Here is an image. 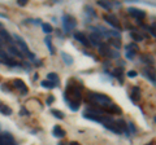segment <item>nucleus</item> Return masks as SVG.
<instances>
[{
	"label": "nucleus",
	"mask_w": 156,
	"mask_h": 145,
	"mask_svg": "<svg viewBox=\"0 0 156 145\" xmlns=\"http://www.w3.org/2000/svg\"><path fill=\"white\" fill-rule=\"evenodd\" d=\"M41 86L43 87V88L53 89V88H56V87H57L58 84H56V83H53V82H50V80H42V82H41Z\"/></svg>",
	"instance_id": "5701e85b"
},
{
	"label": "nucleus",
	"mask_w": 156,
	"mask_h": 145,
	"mask_svg": "<svg viewBox=\"0 0 156 145\" xmlns=\"http://www.w3.org/2000/svg\"><path fill=\"white\" fill-rule=\"evenodd\" d=\"M99 53H100L101 56H109L111 57L112 49L109 48V44H107V43H100V46H99Z\"/></svg>",
	"instance_id": "ddd939ff"
},
{
	"label": "nucleus",
	"mask_w": 156,
	"mask_h": 145,
	"mask_svg": "<svg viewBox=\"0 0 156 145\" xmlns=\"http://www.w3.org/2000/svg\"><path fill=\"white\" fill-rule=\"evenodd\" d=\"M47 80L53 82V83H56V84H58V82H60L57 74H55V72H50V74H47Z\"/></svg>",
	"instance_id": "393cba45"
},
{
	"label": "nucleus",
	"mask_w": 156,
	"mask_h": 145,
	"mask_svg": "<svg viewBox=\"0 0 156 145\" xmlns=\"http://www.w3.org/2000/svg\"><path fill=\"white\" fill-rule=\"evenodd\" d=\"M104 112H105L107 114H108V113H109V114H121V109H120L116 104L112 103V104L108 106V108L104 110Z\"/></svg>",
	"instance_id": "dca6fc26"
},
{
	"label": "nucleus",
	"mask_w": 156,
	"mask_h": 145,
	"mask_svg": "<svg viewBox=\"0 0 156 145\" xmlns=\"http://www.w3.org/2000/svg\"><path fill=\"white\" fill-rule=\"evenodd\" d=\"M104 18V21L108 23V25H111L112 27H115L116 30H121V26H120V22L119 20H117V17L115 16V14H105V16L103 17Z\"/></svg>",
	"instance_id": "6e6552de"
},
{
	"label": "nucleus",
	"mask_w": 156,
	"mask_h": 145,
	"mask_svg": "<svg viewBox=\"0 0 156 145\" xmlns=\"http://www.w3.org/2000/svg\"><path fill=\"white\" fill-rule=\"evenodd\" d=\"M142 74H143V76H146V78H147L152 84H156V70L154 69V67H151V66L143 67V69H142Z\"/></svg>",
	"instance_id": "20e7f679"
},
{
	"label": "nucleus",
	"mask_w": 156,
	"mask_h": 145,
	"mask_svg": "<svg viewBox=\"0 0 156 145\" xmlns=\"http://www.w3.org/2000/svg\"><path fill=\"white\" fill-rule=\"evenodd\" d=\"M18 5H21V7H25L26 5V4H27V2H26V0H18Z\"/></svg>",
	"instance_id": "473e14b6"
},
{
	"label": "nucleus",
	"mask_w": 156,
	"mask_h": 145,
	"mask_svg": "<svg viewBox=\"0 0 156 145\" xmlns=\"http://www.w3.org/2000/svg\"><path fill=\"white\" fill-rule=\"evenodd\" d=\"M130 38L133 40H135V42H142V35H140V34H136L135 31H133V32H130Z\"/></svg>",
	"instance_id": "bb28decb"
},
{
	"label": "nucleus",
	"mask_w": 156,
	"mask_h": 145,
	"mask_svg": "<svg viewBox=\"0 0 156 145\" xmlns=\"http://www.w3.org/2000/svg\"><path fill=\"white\" fill-rule=\"evenodd\" d=\"M87 101L92 105H96L99 109L105 110L112 104V100L105 96L104 93H98V92H89L87 93Z\"/></svg>",
	"instance_id": "f03ea898"
},
{
	"label": "nucleus",
	"mask_w": 156,
	"mask_h": 145,
	"mask_svg": "<svg viewBox=\"0 0 156 145\" xmlns=\"http://www.w3.org/2000/svg\"><path fill=\"white\" fill-rule=\"evenodd\" d=\"M61 57H62V60H64V62H65L68 66L73 65V62H74V59H73L70 55H68L66 52H61Z\"/></svg>",
	"instance_id": "4be33fe9"
},
{
	"label": "nucleus",
	"mask_w": 156,
	"mask_h": 145,
	"mask_svg": "<svg viewBox=\"0 0 156 145\" xmlns=\"http://www.w3.org/2000/svg\"><path fill=\"white\" fill-rule=\"evenodd\" d=\"M128 127H129V128H130V130H131V131H133V132H135V131H136L133 123H128Z\"/></svg>",
	"instance_id": "c9c22d12"
},
{
	"label": "nucleus",
	"mask_w": 156,
	"mask_h": 145,
	"mask_svg": "<svg viewBox=\"0 0 156 145\" xmlns=\"http://www.w3.org/2000/svg\"><path fill=\"white\" fill-rule=\"evenodd\" d=\"M122 67H116V69L113 70V71H112V74H113V76H116V78L117 79H119V82H120V83H122V82H124V75H122Z\"/></svg>",
	"instance_id": "a211bd4d"
},
{
	"label": "nucleus",
	"mask_w": 156,
	"mask_h": 145,
	"mask_svg": "<svg viewBox=\"0 0 156 145\" xmlns=\"http://www.w3.org/2000/svg\"><path fill=\"white\" fill-rule=\"evenodd\" d=\"M0 145H16V141L11 133L0 135Z\"/></svg>",
	"instance_id": "9b49d317"
},
{
	"label": "nucleus",
	"mask_w": 156,
	"mask_h": 145,
	"mask_svg": "<svg viewBox=\"0 0 156 145\" xmlns=\"http://www.w3.org/2000/svg\"><path fill=\"white\" fill-rule=\"evenodd\" d=\"M83 88V84L81 82H77L76 79H70L66 83L65 89V101L68 103V106L70 108L72 112H77L80 109V103L82 99L81 91Z\"/></svg>",
	"instance_id": "f257e3e1"
},
{
	"label": "nucleus",
	"mask_w": 156,
	"mask_h": 145,
	"mask_svg": "<svg viewBox=\"0 0 156 145\" xmlns=\"http://www.w3.org/2000/svg\"><path fill=\"white\" fill-rule=\"evenodd\" d=\"M13 38H14V40H16V42H17V46H18L20 48H21V51H22L23 53H25V55H27V56H29V57H30V59H31V60H34V55H33V53H31L30 51H29V48H27V46H26V43H25V40H23V39H22V38H20L18 35H14Z\"/></svg>",
	"instance_id": "39448f33"
},
{
	"label": "nucleus",
	"mask_w": 156,
	"mask_h": 145,
	"mask_svg": "<svg viewBox=\"0 0 156 145\" xmlns=\"http://www.w3.org/2000/svg\"><path fill=\"white\" fill-rule=\"evenodd\" d=\"M51 114H53V117H56L58 119H64L65 118V115L62 112H60V110H56V109H52L51 110Z\"/></svg>",
	"instance_id": "a878e982"
},
{
	"label": "nucleus",
	"mask_w": 156,
	"mask_h": 145,
	"mask_svg": "<svg viewBox=\"0 0 156 145\" xmlns=\"http://www.w3.org/2000/svg\"><path fill=\"white\" fill-rule=\"evenodd\" d=\"M154 119H155V122H156V117H155V118H154Z\"/></svg>",
	"instance_id": "a19ab883"
},
{
	"label": "nucleus",
	"mask_w": 156,
	"mask_h": 145,
	"mask_svg": "<svg viewBox=\"0 0 156 145\" xmlns=\"http://www.w3.org/2000/svg\"><path fill=\"white\" fill-rule=\"evenodd\" d=\"M129 14L131 17H134V18H136L138 21H140V20H143V18L146 17V12L143 11V9H138V8H129Z\"/></svg>",
	"instance_id": "1a4fd4ad"
},
{
	"label": "nucleus",
	"mask_w": 156,
	"mask_h": 145,
	"mask_svg": "<svg viewBox=\"0 0 156 145\" xmlns=\"http://www.w3.org/2000/svg\"><path fill=\"white\" fill-rule=\"evenodd\" d=\"M2 89H3V91H11V88H9L8 86H3V87H2Z\"/></svg>",
	"instance_id": "e433bc0d"
},
{
	"label": "nucleus",
	"mask_w": 156,
	"mask_h": 145,
	"mask_svg": "<svg viewBox=\"0 0 156 145\" xmlns=\"http://www.w3.org/2000/svg\"><path fill=\"white\" fill-rule=\"evenodd\" d=\"M98 5L99 7H103L104 9H107V11H111V8H112V5L109 3H105V2H98Z\"/></svg>",
	"instance_id": "c85d7f7f"
},
{
	"label": "nucleus",
	"mask_w": 156,
	"mask_h": 145,
	"mask_svg": "<svg viewBox=\"0 0 156 145\" xmlns=\"http://www.w3.org/2000/svg\"><path fill=\"white\" fill-rule=\"evenodd\" d=\"M138 51H139L138 46L134 44V43H130L129 46H126V53H125V57H126L128 60H133L134 57H135V55L138 53Z\"/></svg>",
	"instance_id": "423d86ee"
},
{
	"label": "nucleus",
	"mask_w": 156,
	"mask_h": 145,
	"mask_svg": "<svg viewBox=\"0 0 156 145\" xmlns=\"http://www.w3.org/2000/svg\"><path fill=\"white\" fill-rule=\"evenodd\" d=\"M0 113H2L3 115H11L12 114V109L9 108L8 105H5L4 103L0 101Z\"/></svg>",
	"instance_id": "412c9836"
},
{
	"label": "nucleus",
	"mask_w": 156,
	"mask_h": 145,
	"mask_svg": "<svg viewBox=\"0 0 156 145\" xmlns=\"http://www.w3.org/2000/svg\"><path fill=\"white\" fill-rule=\"evenodd\" d=\"M0 46H2V40H0Z\"/></svg>",
	"instance_id": "ea45409f"
},
{
	"label": "nucleus",
	"mask_w": 156,
	"mask_h": 145,
	"mask_svg": "<svg viewBox=\"0 0 156 145\" xmlns=\"http://www.w3.org/2000/svg\"><path fill=\"white\" fill-rule=\"evenodd\" d=\"M58 145H64V144H62V143H60V144H58Z\"/></svg>",
	"instance_id": "58836bf2"
},
{
	"label": "nucleus",
	"mask_w": 156,
	"mask_h": 145,
	"mask_svg": "<svg viewBox=\"0 0 156 145\" xmlns=\"http://www.w3.org/2000/svg\"><path fill=\"white\" fill-rule=\"evenodd\" d=\"M62 26H64V31L68 34L73 29L77 26V21L73 16H69V14H64L62 16Z\"/></svg>",
	"instance_id": "7ed1b4c3"
},
{
	"label": "nucleus",
	"mask_w": 156,
	"mask_h": 145,
	"mask_svg": "<svg viewBox=\"0 0 156 145\" xmlns=\"http://www.w3.org/2000/svg\"><path fill=\"white\" fill-rule=\"evenodd\" d=\"M101 40V36L99 35V34H96V32H92L89 35V42H90V44L91 46H98L99 47L100 46V42Z\"/></svg>",
	"instance_id": "f8f14e48"
},
{
	"label": "nucleus",
	"mask_w": 156,
	"mask_h": 145,
	"mask_svg": "<svg viewBox=\"0 0 156 145\" xmlns=\"http://www.w3.org/2000/svg\"><path fill=\"white\" fill-rule=\"evenodd\" d=\"M44 43H46V46H47V48H48V51H50L51 55H55V48H53V46H52V39H51L50 35L46 36Z\"/></svg>",
	"instance_id": "b1692460"
},
{
	"label": "nucleus",
	"mask_w": 156,
	"mask_h": 145,
	"mask_svg": "<svg viewBox=\"0 0 156 145\" xmlns=\"http://www.w3.org/2000/svg\"><path fill=\"white\" fill-rule=\"evenodd\" d=\"M42 29L46 34H51L53 31V29H52V26L50 25V23H42Z\"/></svg>",
	"instance_id": "cd10ccee"
},
{
	"label": "nucleus",
	"mask_w": 156,
	"mask_h": 145,
	"mask_svg": "<svg viewBox=\"0 0 156 145\" xmlns=\"http://www.w3.org/2000/svg\"><path fill=\"white\" fill-rule=\"evenodd\" d=\"M8 51L11 52V55H13V56H16V57H18V59H23V55H22V52L18 49L17 47H14V46H9V48H8Z\"/></svg>",
	"instance_id": "aec40b11"
},
{
	"label": "nucleus",
	"mask_w": 156,
	"mask_h": 145,
	"mask_svg": "<svg viewBox=\"0 0 156 145\" xmlns=\"http://www.w3.org/2000/svg\"><path fill=\"white\" fill-rule=\"evenodd\" d=\"M0 59H2V60H3L4 62H5L7 65H9V66H14V65H17V62H14V61L11 59V57H9V56L7 55V53L4 52V51H2V49H0Z\"/></svg>",
	"instance_id": "4468645a"
},
{
	"label": "nucleus",
	"mask_w": 156,
	"mask_h": 145,
	"mask_svg": "<svg viewBox=\"0 0 156 145\" xmlns=\"http://www.w3.org/2000/svg\"><path fill=\"white\" fill-rule=\"evenodd\" d=\"M140 99V89L138 87H133V89H131V95H130V100L133 101V103H136Z\"/></svg>",
	"instance_id": "2eb2a0df"
},
{
	"label": "nucleus",
	"mask_w": 156,
	"mask_h": 145,
	"mask_svg": "<svg viewBox=\"0 0 156 145\" xmlns=\"http://www.w3.org/2000/svg\"><path fill=\"white\" fill-rule=\"evenodd\" d=\"M53 100H55V97H53V96H50V97L47 99V105H51L53 103Z\"/></svg>",
	"instance_id": "72a5a7b5"
},
{
	"label": "nucleus",
	"mask_w": 156,
	"mask_h": 145,
	"mask_svg": "<svg viewBox=\"0 0 156 145\" xmlns=\"http://www.w3.org/2000/svg\"><path fill=\"white\" fill-rule=\"evenodd\" d=\"M52 133H53V136H55V137H58V139H62V137H64L65 135H66L65 131L60 127V126H55V127H53Z\"/></svg>",
	"instance_id": "f3484780"
},
{
	"label": "nucleus",
	"mask_w": 156,
	"mask_h": 145,
	"mask_svg": "<svg viewBox=\"0 0 156 145\" xmlns=\"http://www.w3.org/2000/svg\"><path fill=\"white\" fill-rule=\"evenodd\" d=\"M73 36H74V39L78 42V43H81L82 46H85V47H90V42H89V38L86 36V34L85 32H82V31H76L74 34H73Z\"/></svg>",
	"instance_id": "0eeeda50"
},
{
	"label": "nucleus",
	"mask_w": 156,
	"mask_h": 145,
	"mask_svg": "<svg viewBox=\"0 0 156 145\" xmlns=\"http://www.w3.org/2000/svg\"><path fill=\"white\" fill-rule=\"evenodd\" d=\"M148 30H150V32H151V35L156 38V22H155V23H152V25H151V26L148 27Z\"/></svg>",
	"instance_id": "c756f323"
},
{
	"label": "nucleus",
	"mask_w": 156,
	"mask_h": 145,
	"mask_svg": "<svg viewBox=\"0 0 156 145\" xmlns=\"http://www.w3.org/2000/svg\"><path fill=\"white\" fill-rule=\"evenodd\" d=\"M12 86H13L16 89H18V91H20V93H21V95H26V93L29 92V89H27L26 84L23 83V80H21V79H14Z\"/></svg>",
	"instance_id": "9d476101"
},
{
	"label": "nucleus",
	"mask_w": 156,
	"mask_h": 145,
	"mask_svg": "<svg viewBox=\"0 0 156 145\" xmlns=\"http://www.w3.org/2000/svg\"><path fill=\"white\" fill-rule=\"evenodd\" d=\"M29 114H30V113H29L27 110H26V108H22L21 112H20V115H22V117H25V115H29Z\"/></svg>",
	"instance_id": "2f4dec72"
},
{
	"label": "nucleus",
	"mask_w": 156,
	"mask_h": 145,
	"mask_svg": "<svg viewBox=\"0 0 156 145\" xmlns=\"http://www.w3.org/2000/svg\"><path fill=\"white\" fill-rule=\"evenodd\" d=\"M129 76V78H135L136 75H138V72H136L135 70H130V71H128V74H126Z\"/></svg>",
	"instance_id": "7c9ffc66"
},
{
	"label": "nucleus",
	"mask_w": 156,
	"mask_h": 145,
	"mask_svg": "<svg viewBox=\"0 0 156 145\" xmlns=\"http://www.w3.org/2000/svg\"><path fill=\"white\" fill-rule=\"evenodd\" d=\"M111 42H112V44H113V46H115L116 48H120V47H121V44H120V43L117 42V40H113V39H112Z\"/></svg>",
	"instance_id": "f704fd0d"
},
{
	"label": "nucleus",
	"mask_w": 156,
	"mask_h": 145,
	"mask_svg": "<svg viewBox=\"0 0 156 145\" xmlns=\"http://www.w3.org/2000/svg\"><path fill=\"white\" fill-rule=\"evenodd\" d=\"M70 145H81V144H78L77 141H72V143H70Z\"/></svg>",
	"instance_id": "4c0bfd02"
},
{
	"label": "nucleus",
	"mask_w": 156,
	"mask_h": 145,
	"mask_svg": "<svg viewBox=\"0 0 156 145\" xmlns=\"http://www.w3.org/2000/svg\"><path fill=\"white\" fill-rule=\"evenodd\" d=\"M140 60H142V62H144V64H147L150 66L155 65V59L151 55H142L140 56Z\"/></svg>",
	"instance_id": "6ab92c4d"
}]
</instances>
